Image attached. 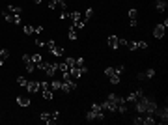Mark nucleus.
Masks as SVG:
<instances>
[{
  "instance_id": "35",
  "label": "nucleus",
  "mask_w": 168,
  "mask_h": 125,
  "mask_svg": "<svg viewBox=\"0 0 168 125\" xmlns=\"http://www.w3.org/2000/svg\"><path fill=\"white\" fill-rule=\"evenodd\" d=\"M136 9H129V19H136Z\"/></svg>"
},
{
  "instance_id": "18",
  "label": "nucleus",
  "mask_w": 168,
  "mask_h": 125,
  "mask_svg": "<svg viewBox=\"0 0 168 125\" xmlns=\"http://www.w3.org/2000/svg\"><path fill=\"white\" fill-rule=\"evenodd\" d=\"M106 43H108L110 49H118V36H108Z\"/></svg>"
},
{
  "instance_id": "30",
  "label": "nucleus",
  "mask_w": 168,
  "mask_h": 125,
  "mask_svg": "<svg viewBox=\"0 0 168 125\" xmlns=\"http://www.w3.org/2000/svg\"><path fill=\"white\" fill-rule=\"evenodd\" d=\"M146 75V78H153L155 77V69H147V71H144Z\"/></svg>"
},
{
  "instance_id": "27",
  "label": "nucleus",
  "mask_w": 168,
  "mask_h": 125,
  "mask_svg": "<svg viewBox=\"0 0 168 125\" xmlns=\"http://www.w3.org/2000/svg\"><path fill=\"white\" fill-rule=\"evenodd\" d=\"M127 47H129V51H138V41H131V43H127Z\"/></svg>"
},
{
  "instance_id": "7",
  "label": "nucleus",
  "mask_w": 168,
  "mask_h": 125,
  "mask_svg": "<svg viewBox=\"0 0 168 125\" xmlns=\"http://www.w3.org/2000/svg\"><path fill=\"white\" fill-rule=\"evenodd\" d=\"M65 8H67L65 0H49V9H60V11H64Z\"/></svg>"
},
{
  "instance_id": "32",
  "label": "nucleus",
  "mask_w": 168,
  "mask_h": 125,
  "mask_svg": "<svg viewBox=\"0 0 168 125\" xmlns=\"http://www.w3.org/2000/svg\"><path fill=\"white\" fill-rule=\"evenodd\" d=\"M60 19H62V21H65V19H69V13H67V9L60 11Z\"/></svg>"
},
{
  "instance_id": "23",
  "label": "nucleus",
  "mask_w": 168,
  "mask_h": 125,
  "mask_svg": "<svg viewBox=\"0 0 168 125\" xmlns=\"http://www.w3.org/2000/svg\"><path fill=\"white\" fill-rule=\"evenodd\" d=\"M43 60H45V58H43V56H41V54H39V52H35V54H32V62L35 64V66H38V64H41Z\"/></svg>"
},
{
  "instance_id": "33",
  "label": "nucleus",
  "mask_w": 168,
  "mask_h": 125,
  "mask_svg": "<svg viewBox=\"0 0 168 125\" xmlns=\"http://www.w3.org/2000/svg\"><path fill=\"white\" fill-rule=\"evenodd\" d=\"M127 43H129L127 39H123V37H118V47H125Z\"/></svg>"
},
{
  "instance_id": "16",
  "label": "nucleus",
  "mask_w": 168,
  "mask_h": 125,
  "mask_svg": "<svg viewBox=\"0 0 168 125\" xmlns=\"http://www.w3.org/2000/svg\"><path fill=\"white\" fill-rule=\"evenodd\" d=\"M41 93H43V99H47V101H50L54 97V90H50V88H43Z\"/></svg>"
},
{
  "instance_id": "1",
  "label": "nucleus",
  "mask_w": 168,
  "mask_h": 125,
  "mask_svg": "<svg viewBox=\"0 0 168 125\" xmlns=\"http://www.w3.org/2000/svg\"><path fill=\"white\" fill-rule=\"evenodd\" d=\"M121 95L118 93H110L108 97L105 99V103L101 105V108H103V112H118V103L121 101Z\"/></svg>"
},
{
  "instance_id": "19",
  "label": "nucleus",
  "mask_w": 168,
  "mask_h": 125,
  "mask_svg": "<svg viewBox=\"0 0 168 125\" xmlns=\"http://www.w3.org/2000/svg\"><path fill=\"white\" fill-rule=\"evenodd\" d=\"M6 9H8V11H11V13H15V15H21L23 13V8L21 6H13V4H11V6H8Z\"/></svg>"
},
{
  "instance_id": "36",
  "label": "nucleus",
  "mask_w": 168,
  "mask_h": 125,
  "mask_svg": "<svg viewBox=\"0 0 168 125\" xmlns=\"http://www.w3.org/2000/svg\"><path fill=\"white\" fill-rule=\"evenodd\" d=\"M136 78H138V81H142V78H146V75H144V73H138V75H136Z\"/></svg>"
},
{
  "instance_id": "24",
  "label": "nucleus",
  "mask_w": 168,
  "mask_h": 125,
  "mask_svg": "<svg viewBox=\"0 0 168 125\" xmlns=\"http://www.w3.org/2000/svg\"><path fill=\"white\" fill-rule=\"evenodd\" d=\"M133 123H135V125H144V114H138V116H135Z\"/></svg>"
},
{
  "instance_id": "6",
  "label": "nucleus",
  "mask_w": 168,
  "mask_h": 125,
  "mask_svg": "<svg viewBox=\"0 0 168 125\" xmlns=\"http://www.w3.org/2000/svg\"><path fill=\"white\" fill-rule=\"evenodd\" d=\"M105 75L108 77L110 84H120V75L114 71V67H106V69H105Z\"/></svg>"
},
{
  "instance_id": "12",
  "label": "nucleus",
  "mask_w": 168,
  "mask_h": 125,
  "mask_svg": "<svg viewBox=\"0 0 168 125\" xmlns=\"http://www.w3.org/2000/svg\"><path fill=\"white\" fill-rule=\"evenodd\" d=\"M155 110H157V103L153 99H147V105H146V114H153L155 116Z\"/></svg>"
},
{
  "instance_id": "26",
  "label": "nucleus",
  "mask_w": 168,
  "mask_h": 125,
  "mask_svg": "<svg viewBox=\"0 0 168 125\" xmlns=\"http://www.w3.org/2000/svg\"><path fill=\"white\" fill-rule=\"evenodd\" d=\"M9 58V49H2L0 51V60H8Z\"/></svg>"
},
{
  "instance_id": "17",
  "label": "nucleus",
  "mask_w": 168,
  "mask_h": 125,
  "mask_svg": "<svg viewBox=\"0 0 168 125\" xmlns=\"http://www.w3.org/2000/svg\"><path fill=\"white\" fill-rule=\"evenodd\" d=\"M166 6H168L166 0H157V2H155V9H157V11H161V13L166 9Z\"/></svg>"
},
{
  "instance_id": "22",
  "label": "nucleus",
  "mask_w": 168,
  "mask_h": 125,
  "mask_svg": "<svg viewBox=\"0 0 168 125\" xmlns=\"http://www.w3.org/2000/svg\"><path fill=\"white\" fill-rule=\"evenodd\" d=\"M23 32L26 34V36H35V26H30V24H26V26L23 28Z\"/></svg>"
},
{
  "instance_id": "13",
  "label": "nucleus",
  "mask_w": 168,
  "mask_h": 125,
  "mask_svg": "<svg viewBox=\"0 0 168 125\" xmlns=\"http://www.w3.org/2000/svg\"><path fill=\"white\" fill-rule=\"evenodd\" d=\"M164 32H166V28L162 26V24H157V26L153 28V36L157 39H161V37H164Z\"/></svg>"
},
{
  "instance_id": "8",
  "label": "nucleus",
  "mask_w": 168,
  "mask_h": 125,
  "mask_svg": "<svg viewBox=\"0 0 168 125\" xmlns=\"http://www.w3.org/2000/svg\"><path fill=\"white\" fill-rule=\"evenodd\" d=\"M23 64H24V67H26L28 73L35 71V64L32 62V56H30V54H24V56H23Z\"/></svg>"
},
{
  "instance_id": "37",
  "label": "nucleus",
  "mask_w": 168,
  "mask_h": 125,
  "mask_svg": "<svg viewBox=\"0 0 168 125\" xmlns=\"http://www.w3.org/2000/svg\"><path fill=\"white\" fill-rule=\"evenodd\" d=\"M34 2H35V4H41V2H43V0H34Z\"/></svg>"
},
{
  "instance_id": "31",
  "label": "nucleus",
  "mask_w": 168,
  "mask_h": 125,
  "mask_svg": "<svg viewBox=\"0 0 168 125\" xmlns=\"http://www.w3.org/2000/svg\"><path fill=\"white\" fill-rule=\"evenodd\" d=\"M114 71L118 73V75H121V73L125 71V66H121V64H120V66H116V67H114Z\"/></svg>"
},
{
  "instance_id": "10",
  "label": "nucleus",
  "mask_w": 168,
  "mask_h": 125,
  "mask_svg": "<svg viewBox=\"0 0 168 125\" xmlns=\"http://www.w3.org/2000/svg\"><path fill=\"white\" fill-rule=\"evenodd\" d=\"M155 116H159V121L166 125V121H168V108H166V107H164V108L157 107V110H155Z\"/></svg>"
},
{
  "instance_id": "15",
  "label": "nucleus",
  "mask_w": 168,
  "mask_h": 125,
  "mask_svg": "<svg viewBox=\"0 0 168 125\" xmlns=\"http://www.w3.org/2000/svg\"><path fill=\"white\" fill-rule=\"evenodd\" d=\"M17 105H19V107H30V99L26 97V95H19L17 97Z\"/></svg>"
},
{
  "instance_id": "4",
  "label": "nucleus",
  "mask_w": 168,
  "mask_h": 125,
  "mask_svg": "<svg viewBox=\"0 0 168 125\" xmlns=\"http://www.w3.org/2000/svg\"><path fill=\"white\" fill-rule=\"evenodd\" d=\"M58 118H60V112L58 110H54V112H41V119L47 125H52L58 121Z\"/></svg>"
},
{
  "instance_id": "34",
  "label": "nucleus",
  "mask_w": 168,
  "mask_h": 125,
  "mask_svg": "<svg viewBox=\"0 0 168 125\" xmlns=\"http://www.w3.org/2000/svg\"><path fill=\"white\" fill-rule=\"evenodd\" d=\"M144 49H147V43L146 41H138V51H144Z\"/></svg>"
},
{
  "instance_id": "14",
  "label": "nucleus",
  "mask_w": 168,
  "mask_h": 125,
  "mask_svg": "<svg viewBox=\"0 0 168 125\" xmlns=\"http://www.w3.org/2000/svg\"><path fill=\"white\" fill-rule=\"evenodd\" d=\"M82 13H80V11H73V13H69V21L71 23H73V24H77L79 21H82Z\"/></svg>"
},
{
  "instance_id": "21",
  "label": "nucleus",
  "mask_w": 168,
  "mask_h": 125,
  "mask_svg": "<svg viewBox=\"0 0 168 125\" xmlns=\"http://www.w3.org/2000/svg\"><path fill=\"white\" fill-rule=\"evenodd\" d=\"M67 37L71 39V41H75V39L79 37V34H77V28H75V26H71V28H69V32H67Z\"/></svg>"
},
{
  "instance_id": "38",
  "label": "nucleus",
  "mask_w": 168,
  "mask_h": 125,
  "mask_svg": "<svg viewBox=\"0 0 168 125\" xmlns=\"http://www.w3.org/2000/svg\"><path fill=\"white\" fill-rule=\"evenodd\" d=\"M4 66V60H0V67H2Z\"/></svg>"
},
{
  "instance_id": "3",
  "label": "nucleus",
  "mask_w": 168,
  "mask_h": 125,
  "mask_svg": "<svg viewBox=\"0 0 168 125\" xmlns=\"http://www.w3.org/2000/svg\"><path fill=\"white\" fill-rule=\"evenodd\" d=\"M35 69H41L47 77H56V75H58V62H45L43 60L41 64L35 66Z\"/></svg>"
},
{
  "instance_id": "25",
  "label": "nucleus",
  "mask_w": 168,
  "mask_h": 125,
  "mask_svg": "<svg viewBox=\"0 0 168 125\" xmlns=\"http://www.w3.org/2000/svg\"><path fill=\"white\" fill-rule=\"evenodd\" d=\"M56 47V43H54V39H49V41L47 43H45V49H47V51L50 52V51H52V49Z\"/></svg>"
},
{
  "instance_id": "28",
  "label": "nucleus",
  "mask_w": 168,
  "mask_h": 125,
  "mask_svg": "<svg viewBox=\"0 0 168 125\" xmlns=\"http://www.w3.org/2000/svg\"><path fill=\"white\" fill-rule=\"evenodd\" d=\"M91 15H94V8H88V9L84 11V15H82V17L86 19V21H88V19H91Z\"/></svg>"
},
{
  "instance_id": "29",
  "label": "nucleus",
  "mask_w": 168,
  "mask_h": 125,
  "mask_svg": "<svg viewBox=\"0 0 168 125\" xmlns=\"http://www.w3.org/2000/svg\"><path fill=\"white\" fill-rule=\"evenodd\" d=\"M17 84L19 86H23V88H26V84H28V81L24 77H17Z\"/></svg>"
},
{
  "instance_id": "9",
  "label": "nucleus",
  "mask_w": 168,
  "mask_h": 125,
  "mask_svg": "<svg viewBox=\"0 0 168 125\" xmlns=\"http://www.w3.org/2000/svg\"><path fill=\"white\" fill-rule=\"evenodd\" d=\"M142 95H144V92H142V90H135V92H131L129 95L125 97V101L129 103V105H133L135 101H138V99H140Z\"/></svg>"
},
{
  "instance_id": "2",
  "label": "nucleus",
  "mask_w": 168,
  "mask_h": 125,
  "mask_svg": "<svg viewBox=\"0 0 168 125\" xmlns=\"http://www.w3.org/2000/svg\"><path fill=\"white\" fill-rule=\"evenodd\" d=\"M86 119H88V121H101V119H105V112H103L99 103H94L90 107L88 114H86Z\"/></svg>"
},
{
  "instance_id": "20",
  "label": "nucleus",
  "mask_w": 168,
  "mask_h": 125,
  "mask_svg": "<svg viewBox=\"0 0 168 125\" xmlns=\"http://www.w3.org/2000/svg\"><path fill=\"white\" fill-rule=\"evenodd\" d=\"M50 54H52V56H56V58H60V56H64V49L56 45V47L52 49V51H50Z\"/></svg>"
},
{
  "instance_id": "5",
  "label": "nucleus",
  "mask_w": 168,
  "mask_h": 125,
  "mask_svg": "<svg viewBox=\"0 0 168 125\" xmlns=\"http://www.w3.org/2000/svg\"><path fill=\"white\" fill-rule=\"evenodd\" d=\"M4 19H6L8 23H11V24H21V15H15L11 11H8V9H4Z\"/></svg>"
},
{
  "instance_id": "11",
  "label": "nucleus",
  "mask_w": 168,
  "mask_h": 125,
  "mask_svg": "<svg viewBox=\"0 0 168 125\" xmlns=\"http://www.w3.org/2000/svg\"><path fill=\"white\" fill-rule=\"evenodd\" d=\"M26 90L30 93H35V92H39L41 90V82H38V81H28L26 84Z\"/></svg>"
}]
</instances>
